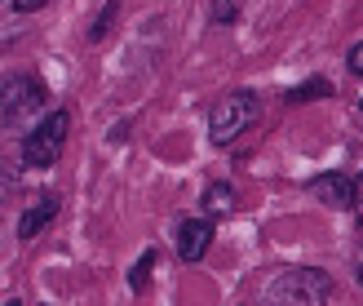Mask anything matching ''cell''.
Listing matches in <instances>:
<instances>
[{
  "label": "cell",
  "mask_w": 363,
  "mask_h": 306,
  "mask_svg": "<svg viewBox=\"0 0 363 306\" xmlns=\"http://www.w3.org/2000/svg\"><path fill=\"white\" fill-rule=\"evenodd\" d=\"M235 204H240V195H235V187H226V182H213V187L204 191V200H199V213H204L208 222H217V218H230V213H235Z\"/></svg>",
  "instance_id": "8992f818"
},
{
  "label": "cell",
  "mask_w": 363,
  "mask_h": 306,
  "mask_svg": "<svg viewBox=\"0 0 363 306\" xmlns=\"http://www.w3.org/2000/svg\"><path fill=\"white\" fill-rule=\"evenodd\" d=\"M354 275H359V284H363V253H359V262H354Z\"/></svg>",
  "instance_id": "e0dca14e"
},
{
  "label": "cell",
  "mask_w": 363,
  "mask_h": 306,
  "mask_svg": "<svg viewBox=\"0 0 363 306\" xmlns=\"http://www.w3.org/2000/svg\"><path fill=\"white\" fill-rule=\"evenodd\" d=\"M45 5H49V0H13L18 13H35V9H45Z\"/></svg>",
  "instance_id": "2e32d148"
},
{
  "label": "cell",
  "mask_w": 363,
  "mask_h": 306,
  "mask_svg": "<svg viewBox=\"0 0 363 306\" xmlns=\"http://www.w3.org/2000/svg\"><path fill=\"white\" fill-rule=\"evenodd\" d=\"M248 0H213V23H235Z\"/></svg>",
  "instance_id": "7c38bea8"
},
{
  "label": "cell",
  "mask_w": 363,
  "mask_h": 306,
  "mask_svg": "<svg viewBox=\"0 0 363 306\" xmlns=\"http://www.w3.org/2000/svg\"><path fill=\"white\" fill-rule=\"evenodd\" d=\"M116 18H120V0H102V9H98V18L89 23V40L94 45H102L106 35H111V27H116Z\"/></svg>",
  "instance_id": "9c48e42d"
},
{
  "label": "cell",
  "mask_w": 363,
  "mask_h": 306,
  "mask_svg": "<svg viewBox=\"0 0 363 306\" xmlns=\"http://www.w3.org/2000/svg\"><path fill=\"white\" fill-rule=\"evenodd\" d=\"M346 62H350V71H354V76L363 80V45H354V49H350V58H346Z\"/></svg>",
  "instance_id": "9a60e30c"
},
{
  "label": "cell",
  "mask_w": 363,
  "mask_h": 306,
  "mask_svg": "<svg viewBox=\"0 0 363 306\" xmlns=\"http://www.w3.org/2000/svg\"><path fill=\"white\" fill-rule=\"evenodd\" d=\"M49 106V94L35 76H5L0 80V129H18L23 120L40 116Z\"/></svg>",
  "instance_id": "3957f363"
},
{
  "label": "cell",
  "mask_w": 363,
  "mask_h": 306,
  "mask_svg": "<svg viewBox=\"0 0 363 306\" xmlns=\"http://www.w3.org/2000/svg\"><path fill=\"white\" fill-rule=\"evenodd\" d=\"M67 129H71V116H67V111H49V116L27 133V142H23V165H31V169H49L53 160L62 155Z\"/></svg>",
  "instance_id": "277c9868"
},
{
  "label": "cell",
  "mask_w": 363,
  "mask_h": 306,
  "mask_svg": "<svg viewBox=\"0 0 363 306\" xmlns=\"http://www.w3.org/2000/svg\"><path fill=\"white\" fill-rule=\"evenodd\" d=\"M208 244H213V222L208 218H186L177 226V258L182 262H199L208 253Z\"/></svg>",
  "instance_id": "5b68a950"
},
{
  "label": "cell",
  "mask_w": 363,
  "mask_h": 306,
  "mask_svg": "<svg viewBox=\"0 0 363 306\" xmlns=\"http://www.w3.org/2000/svg\"><path fill=\"white\" fill-rule=\"evenodd\" d=\"M53 213H58V200H53V195H45V200H35V204L23 213V218H18V236H23V240H31V236H35V231H40L45 222H53Z\"/></svg>",
  "instance_id": "ba28073f"
},
{
  "label": "cell",
  "mask_w": 363,
  "mask_h": 306,
  "mask_svg": "<svg viewBox=\"0 0 363 306\" xmlns=\"http://www.w3.org/2000/svg\"><path fill=\"white\" fill-rule=\"evenodd\" d=\"M350 209H354V218H359V226H363V173L350 177Z\"/></svg>",
  "instance_id": "4fadbf2b"
},
{
  "label": "cell",
  "mask_w": 363,
  "mask_h": 306,
  "mask_svg": "<svg viewBox=\"0 0 363 306\" xmlns=\"http://www.w3.org/2000/svg\"><path fill=\"white\" fill-rule=\"evenodd\" d=\"M311 98H333V84H328V80H311V84H301V89H293V94H288V102H293V106L311 102Z\"/></svg>",
  "instance_id": "8fae6325"
},
{
  "label": "cell",
  "mask_w": 363,
  "mask_h": 306,
  "mask_svg": "<svg viewBox=\"0 0 363 306\" xmlns=\"http://www.w3.org/2000/svg\"><path fill=\"white\" fill-rule=\"evenodd\" d=\"M18 187V173L9 169V165H0V204H5V195Z\"/></svg>",
  "instance_id": "5bb4252c"
},
{
  "label": "cell",
  "mask_w": 363,
  "mask_h": 306,
  "mask_svg": "<svg viewBox=\"0 0 363 306\" xmlns=\"http://www.w3.org/2000/svg\"><path fill=\"white\" fill-rule=\"evenodd\" d=\"M359 116H363V98H359Z\"/></svg>",
  "instance_id": "ac0fdd59"
},
{
  "label": "cell",
  "mask_w": 363,
  "mask_h": 306,
  "mask_svg": "<svg viewBox=\"0 0 363 306\" xmlns=\"http://www.w3.org/2000/svg\"><path fill=\"white\" fill-rule=\"evenodd\" d=\"M311 191L323 204H350V177H341V173H319L311 182Z\"/></svg>",
  "instance_id": "52a82bcc"
},
{
  "label": "cell",
  "mask_w": 363,
  "mask_h": 306,
  "mask_svg": "<svg viewBox=\"0 0 363 306\" xmlns=\"http://www.w3.org/2000/svg\"><path fill=\"white\" fill-rule=\"evenodd\" d=\"M257 116H262V98L252 94V89H235V94H226L213 106L208 138L217 142V147H226V142H235L240 133H248L252 124H257Z\"/></svg>",
  "instance_id": "7a4b0ae2"
},
{
  "label": "cell",
  "mask_w": 363,
  "mask_h": 306,
  "mask_svg": "<svg viewBox=\"0 0 363 306\" xmlns=\"http://www.w3.org/2000/svg\"><path fill=\"white\" fill-rule=\"evenodd\" d=\"M333 280L319 266H288L262 289V306H328Z\"/></svg>",
  "instance_id": "6da1fadb"
},
{
  "label": "cell",
  "mask_w": 363,
  "mask_h": 306,
  "mask_svg": "<svg viewBox=\"0 0 363 306\" xmlns=\"http://www.w3.org/2000/svg\"><path fill=\"white\" fill-rule=\"evenodd\" d=\"M155 258H160L155 248H147V253L138 258V266H133V271H129V289H133V293H142V289H147V275L155 271Z\"/></svg>",
  "instance_id": "30bf717a"
}]
</instances>
